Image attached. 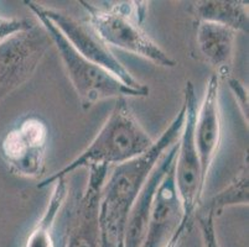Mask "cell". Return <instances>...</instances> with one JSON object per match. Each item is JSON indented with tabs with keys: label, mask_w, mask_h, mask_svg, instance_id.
Segmentation results:
<instances>
[{
	"label": "cell",
	"mask_w": 249,
	"mask_h": 247,
	"mask_svg": "<svg viewBox=\"0 0 249 247\" xmlns=\"http://www.w3.org/2000/svg\"><path fill=\"white\" fill-rule=\"evenodd\" d=\"M154 141L148 135L128 104V98L115 99L109 116L89 145L73 161L37 184L42 189L72 172L92 167L121 166L146 152Z\"/></svg>",
	"instance_id": "1"
},
{
	"label": "cell",
	"mask_w": 249,
	"mask_h": 247,
	"mask_svg": "<svg viewBox=\"0 0 249 247\" xmlns=\"http://www.w3.org/2000/svg\"><path fill=\"white\" fill-rule=\"evenodd\" d=\"M87 21L108 46L145 58L155 66L174 68L178 62L167 54L142 29L148 5L145 1H119L96 5L80 1Z\"/></svg>",
	"instance_id": "2"
},
{
	"label": "cell",
	"mask_w": 249,
	"mask_h": 247,
	"mask_svg": "<svg viewBox=\"0 0 249 247\" xmlns=\"http://www.w3.org/2000/svg\"><path fill=\"white\" fill-rule=\"evenodd\" d=\"M183 104L186 108L185 121L178 141V152L174 163V180L182 207V221L170 247H178L185 235L196 223V215L202 204L206 183L203 182L200 158L194 141V128L198 109V98L191 81L183 88Z\"/></svg>",
	"instance_id": "3"
},
{
	"label": "cell",
	"mask_w": 249,
	"mask_h": 247,
	"mask_svg": "<svg viewBox=\"0 0 249 247\" xmlns=\"http://www.w3.org/2000/svg\"><path fill=\"white\" fill-rule=\"evenodd\" d=\"M40 24L44 26L56 47L62 65L66 69L69 79L71 81L81 105L88 110L97 103L106 99L118 98H146L150 94V89H133L104 68L94 65L87 58L81 56L69 41L63 37L57 27L42 15H35Z\"/></svg>",
	"instance_id": "4"
},
{
	"label": "cell",
	"mask_w": 249,
	"mask_h": 247,
	"mask_svg": "<svg viewBox=\"0 0 249 247\" xmlns=\"http://www.w3.org/2000/svg\"><path fill=\"white\" fill-rule=\"evenodd\" d=\"M34 15H42L57 27V30L70 42L72 47L81 56L87 58L94 65L104 68L106 71L133 89H146L148 85L142 84L125 68V66L118 60L103 40L94 31L87 20L77 19L73 15L61 9L44 6L36 1H25Z\"/></svg>",
	"instance_id": "5"
},
{
	"label": "cell",
	"mask_w": 249,
	"mask_h": 247,
	"mask_svg": "<svg viewBox=\"0 0 249 247\" xmlns=\"http://www.w3.org/2000/svg\"><path fill=\"white\" fill-rule=\"evenodd\" d=\"M51 46L49 33L38 22L0 44V103L30 81Z\"/></svg>",
	"instance_id": "6"
},
{
	"label": "cell",
	"mask_w": 249,
	"mask_h": 247,
	"mask_svg": "<svg viewBox=\"0 0 249 247\" xmlns=\"http://www.w3.org/2000/svg\"><path fill=\"white\" fill-rule=\"evenodd\" d=\"M49 128L37 115H28L4 135L0 153L13 173L36 180L45 171Z\"/></svg>",
	"instance_id": "7"
},
{
	"label": "cell",
	"mask_w": 249,
	"mask_h": 247,
	"mask_svg": "<svg viewBox=\"0 0 249 247\" xmlns=\"http://www.w3.org/2000/svg\"><path fill=\"white\" fill-rule=\"evenodd\" d=\"M89 169L87 187L72 215L67 229L65 247H101V212L102 189L109 168L104 166Z\"/></svg>",
	"instance_id": "8"
},
{
	"label": "cell",
	"mask_w": 249,
	"mask_h": 247,
	"mask_svg": "<svg viewBox=\"0 0 249 247\" xmlns=\"http://www.w3.org/2000/svg\"><path fill=\"white\" fill-rule=\"evenodd\" d=\"M222 136L221 106H219V78L212 74L207 81L205 94L198 104L195 120L194 141L200 158L203 182L207 183V177L212 167L217 151L219 148Z\"/></svg>",
	"instance_id": "9"
},
{
	"label": "cell",
	"mask_w": 249,
	"mask_h": 247,
	"mask_svg": "<svg viewBox=\"0 0 249 247\" xmlns=\"http://www.w3.org/2000/svg\"><path fill=\"white\" fill-rule=\"evenodd\" d=\"M174 163L156 189L142 247H170L181 225L182 207L175 187Z\"/></svg>",
	"instance_id": "10"
},
{
	"label": "cell",
	"mask_w": 249,
	"mask_h": 247,
	"mask_svg": "<svg viewBox=\"0 0 249 247\" xmlns=\"http://www.w3.org/2000/svg\"><path fill=\"white\" fill-rule=\"evenodd\" d=\"M176 152H178V142L170 147L164 153V156L160 158L144 187L140 190L139 196L133 203L128 217H126L123 247H142L144 237H145L149 219H150L156 189L159 187L162 177L166 174L170 167L175 162Z\"/></svg>",
	"instance_id": "11"
},
{
	"label": "cell",
	"mask_w": 249,
	"mask_h": 247,
	"mask_svg": "<svg viewBox=\"0 0 249 247\" xmlns=\"http://www.w3.org/2000/svg\"><path fill=\"white\" fill-rule=\"evenodd\" d=\"M237 33L230 27L213 22L196 21V44L201 57L214 69L219 78L227 79L234 57Z\"/></svg>",
	"instance_id": "12"
},
{
	"label": "cell",
	"mask_w": 249,
	"mask_h": 247,
	"mask_svg": "<svg viewBox=\"0 0 249 247\" xmlns=\"http://www.w3.org/2000/svg\"><path fill=\"white\" fill-rule=\"evenodd\" d=\"M190 11L195 21L213 22L230 27L235 33H248V1L242 0H200L192 3Z\"/></svg>",
	"instance_id": "13"
},
{
	"label": "cell",
	"mask_w": 249,
	"mask_h": 247,
	"mask_svg": "<svg viewBox=\"0 0 249 247\" xmlns=\"http://www.w3.org/2000/svg\"><path fill=\"white\" fill-rule=\"evenodd\" d=\"M52 185L53 187L47 201L46 209L31 230L25 247H56L53 237L56 220L66 201L69 187L66 178H58L52 183Z\"/></svg>",
	"instance_id": "14"
},
{
	"label": "cell",
	"mask_w": 249,
	"mask_h": 247,
	"mask_svg": "<svg viewBox=\"0 0 249 247\" xmlns=\"http://www.w3.org/2000/svg\"><path fill=\"white\" fill-rule=\"evenodd\" d=\"M249 177H248V162H244L238 174L226 185L218 193L214 194L206 203L201 204L198 212H210L218 216L226 208L237 207V205H247L249 203Z\"/></svg>",
	"instance_id": "15"
},
{
	"label": "cell",
	"mask_w": 249,
	"mask_h": 247,
	"mask_svg": "<svg viewBox=\"0 0 249 247\" xmlns=\"http://www.w3.org/2000/svg\"><path fill=\"white\" fill-rule=\"evenodd\" d=\"M214 219L216 216L210 212H198L196 215V223L200 228L203 247H221L217 239Z\"/></svg>",
	"instance_id": "16"
},
{
	"label": "cell",
	"mask_w": 249,
	"mask_h": 247,
	"mask_svg": "<svg viewBox=\"0 0 249 247\" xmlns=\"http://www.w3.org/2000/svg\"><path fill=\"white\" fill-rule=\"evenodd\" d=\"M37 24L31 17H3L0 16V44L21 31L29 30Z\"/></svg>",
	"instance_id": "17"
},
{
	"label": "cell",
	"mask_w": 249,
	"mask_h": 247,
	"mask_svg": "<svg viewBox=\"0 0 249 247\" xmlns=\"http://www.w3.org/2000/svg\"><path fill=\"white\" fill-rule=\"evenodd\" d=\"M228 85H230L231 92L234 95L235 101L238 104V108L243 115L244 120L248 122V89L246 85L239 82L238 79L233 78L232 76L227 78Z\"/></svg>",
	"instance_id": "18"
}]
</instances>
